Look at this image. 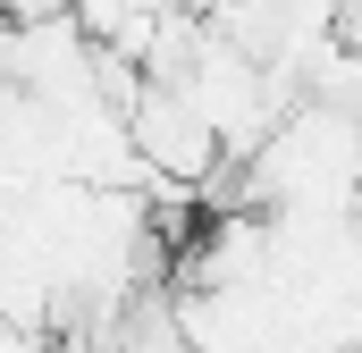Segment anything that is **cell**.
Here are the masks:
<instances>
[{
	"instance_id": "6da1fadb",
	"label": "cell",
	"mask_w": 362,
	"mask_h": 353,
	"mask_svg": "<svg viewBox=\"0 0 362 353\" xmlns=\"http://www.w3.org/2000/svg\"><path fill=\"white\" fill-rule=\"evenodd\" d=\"M160 8H177V17H194V25H211V17L236 8V0H160Z\"/></svg>"
}]
</instances>
